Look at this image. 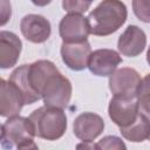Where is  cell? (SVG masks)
Wrapping results in <instances>:
<instances>
[{"mask_svg": "<svg viewBox=\"0 0 150 150\" xmlns=\"http://www.w3.org/2000/svg\"><path fill=\"white\" fill-rule=\"evenodd\" d=\"M146 62H148L149 66H150V47L148 48V52H146Z\"/></svg>", "mask_w": 150, "mask_h": 150, "instance_id": "obj_23", "label": "cell"}, {"mask_svg": "<svg viewBox=\"0 0 150 150\" xmlns=\"http://www.w3.org/2000/svg\"><path fill=\"white\" fill-rule=\"evenodd\" d=\"M35 6H38V7H45V6H47V5H49L53 0H30Z\"/></svg>", "mask_w": 150, "mask_h": 150, "instance_id": "obj_22", "label": "cell"}, {"mask_svg": "<svg viewBox=\"0 0 150 150\" xmlns=\"http://www.w3.org/2000/svg\"><path fill=\"white\" fill-rule=\"evenodd\" d=\"M71 93L73 87L70 81L63 76L59 69L45 80L40 89V95L45 105L61 109H64L69 104Z\"/></svg>", "mask_w": 150, "mask_h": 150, "instance_id": "obj_4", "label": "cell"}, {"mask_svg": "<svg viewBox=\"0 0 150 150\" xmlns=\"http://www.w3.org/2000/svg\"><path fill=\"white\" fill-rule=\"evenodd\" d=\"M132 11L138 20L150 23V0H132Z\"/></svg>", "mask_w": 150, "mask_h": 150, "instance_id": "obj_18", "label": "cell"}, {"mask_svg": "<svg viewBox=\"0 0 150 150\" xmlns=\"http://www.w3.org/2000/svg\"><path fill=\"white\" fill-rule=\"evenodd\" d=\"M11 4L8 2V0H2L1 2V25L5 26L6 22L11 19Z\"/></svg>", "mask_w": 150, "mask_h": 150, "instance_id": "obj_21", "label": "cell"}, {"mask_svg": "<svg viewBox=\"0 0 150 150\" xmlns=\"http://www.w3.org/2000/svg\"><path fill=\"white\" fill-rule=\"evenodd\" d=\"M34 137L35 131L29 117L12 116L1 125L2 149H38Z\"/></svg>", "mask_w": 150, "mask_h": 150, "instance_id": "obj_3", "label": "cell"}, {"mask_svg": "<svg viewBox=\"0 0 150 150\" xmlns=\"http://www.w3.org/2000/svg\"><path fill=\"white\" fill-rule=\"evenodd\" d=\"M88 1H90V2H93V1H94V0H88Z\"/></svg>", "mask_w": 150, "mask_h": 150, "instance_id": "obj_25", "label": "cell"}, {"mask_svg": "<svg viewBox=\"0 0 150 150\" xmlns=\"http://www.w3.org/2000/svg\"><path fill=\"white\" fill-rule=\"evenodd\" d=\"M20 29L23 38L33 43H43L52 34L50 22L39 14L25 15L21 19Z\"/></svg>", "mask_w": 150, "mask_h": 150, "instance_id": "obj_10", "label": "cell"}, {"mask_svg": "<svg viewBox=\"0 0 150 150\" xmlns=\"http://www.w3.org/2000/svg\"><path fill=\"white\" fill-rule=\"evenodd\" d=\"M29 120L33 124L35 136L46 141H56L67 130V116L61 108L40 107L29 115Z\"/></svg>", "mask_w": 150, "mask_h": 150, "instance_id": "obj_2", "label": "cell"}, {"mask_svg": "<svg viewBox=\"0 0 150 150\" xmlns=\"http://www.w3.org/2000/svg\"><path fill=\"white\" fill-rule=\"evenodd\" d=\"M59 34L63 42H79L87 40L90 34L88 18L80 13H68L59 23Z\"/></svg>", "mask_w": 150, "mask_h": 150, "instance_id": "obj_6", "label": "cell"}, {"mask_svg": "<svg viewBox=\"0 0 150 150\" xmlns=\"http://www.w3.org/2000/svg\"><path fill=\"white\" fill-rule=\"evenodd\" d=\"M97 149H127V145L120 137L110 135L98 141Z\"/></svg>", "mask_w": 150, "mask_h": 150, "instance_id": "obj_20", "label": "cell"}, {"mask_svg": "<svg viewBox=\"0 0 150 150\" xmlns=\"http://www.w3.org/2000/svg\"><path fill=\"white\" fill-rule=\"evenodd\" d=\"M60 53L63 63L69 69L80 71L88 67L91 47L88 40L79 42H62Z\"/></svg>", "mask_w": 150, "mask_h": 150, "instance_id": "obj_7", "label": "cell"}, {"mask_svg": "<svg viewBox=\"0 0 150 150\" xmlns=\"http://www.w3.org/2000/svg\"><path fill=\"white\" fill-rule=\"evenodd\" d=\"M28 66L29 64H22V66H19L18 68H15L12 71L8 81L12 82L18 88V90L22 94L26 104H33V103L38 102L39 100H41V96L34 91V89L32 88V86L29 83Z\"/></svg>", "mask_w": 150, "mask_h": 150, "instance_id": "obj_15", "label": "cell"}, {"mask_svg": "<svg viewBox=\"0 0 150 150\" xmlns=\"http://www.w3.org/2000/svg\"><path fill=\"white\" fill-rule=\"evenodd\" d=\"M127 18L128 11L121 0H103L88 15L90 34L108 36L118 30Z\"/></svg>", "mask_w": 150, "mask_h": 150, "instance_id": "obj_1", "label": "cell"}, {"mask_svg": "<svg viewBox=\"0 0 150 150\" xmlns=\"http://www.w3.org/2000/svg\"><path fill=\"white\" fill-rule=\"evenodd\" d=\"M141 81L136 69L123 67L109 76V89L114 95H136Z\"/></svg>", "mask_w": 150, "mask_h": 150, "instance_id": "obj_9", "label": "cell"}, {"mask_svg": "<svg viewBox=\"0 0 150 150\" xmlns=\"http://www.w3.org/2000/svg\"><path fill=\"white\" fill-rule=\"evenodd\" d=\"M121 135L130 142L134 143H139L143 142L149 137L150 134V121L145 118L143 115L138 114L136 121L127 127L120 128Z\"/></svg>", "mask_w": 150, "mask_h": 150, "instance_id": "obj_16", "label": "cell"}, {"mask_svg": "<svg viewBox=\"0 0 150 150\" xmlns=\"http://www.w3.org/2000/svg\"><path fill=\"white\" fill-rule=\"evenodd\" d=\"M136 95L138 98V112L150 121V74L142 79Z\"/></svg>", "mask_w": 150, "mask_h": 150, "instance_id": "obj_17", "label": "cell"}, {"mask_svg": "<svg viewBox=\"0 0 150 150\" xmlns=\"http://www.w3.org/2000/svg\"><path fill=\"white\" fill-rule=\"evenodd\" d=\"M148 139H149V141H150V134H149V137H148Z\"/></svg>", "mask_w": 150, "mask_h": 150, "instance_id": "obj_24", "label": "cell"}, {"mask_svg": "<svg viewBox=\"0 0 150 150\" xmlns=\"http://www.w3.org/2000/svg\"><path fill=\"white\" fill-rule=\"evenodd\" d=\"M146 46V35L138 26L129 25L125 30L120 35L117 48L120 53L128 57L138 56Z\"/></svg>", "mask_w": 150, "mask_h": 150, "instance_id": "obj_12", "label": "cell"}, {"mask_svg": "<svg viewBox=\"0 0 150 150\" xmlns=\"http://www.w3.org/2000/svg\"><path fill=\"white\" fill-rule=\"evenodd\" d=\"M108 114L120 128L134 123L139 114L137 95H114L109 102Z\"/></svg>", "mask_w": 150, "mask_h": 150, "instance_id": "obj_5", "label": "cell"}, {"mask_svg": "<svg viewBox=\"0 0 150 150\" xmlns=\"http://www.w3.org/2000/svg\"><path fill=\"white\" fill-rule=\"evenodd\" d=\"M91 2L88 0H62V7L68 13H84L89 9Z\"/></svg>", "mask_w": 150, "mask_h": 150, "instance_id": "obj_19", "label": "cell"}, {"mask_svg": "<svg viewBox=\"0 0 150 150\" xmlns=\"http://www.w3.org/2000/svg\"><path fill=\"white\" fill-rule=\"evenodd\" d=\"M0 83V115L2 117L19 115L26 104L22 94L9 81L1 79Z\"/></svg>", "mask_w": 150, "mask_h": 150, "instance_id": "obj_13", "label": "cell"}, {"mask_svg": "<svg viewBox=\"0 0 150 150\" xmlns=\"http://www.w3.org/2000/svg\"><path fill=\"white\" fill-rule=\"evenodd\" d=\"M22 49V42L16 34L8 30L0 32V68L8 69L16 64Z\"/></svg>", "mask_w": 150, "mask_h": 150, "instance_id": "obj_14", "label": "cell"}, {"mask_svg": "<svg viewBox=\"0 0 150 150\" xmlns=\"http://www.w3.org/2000/svg\"><path fill=\"white\" fill-rule=\"evenodd\" d=\"M122 63L121 55L114 49H96L91 52L88 68L91 74L96 76H110Z\"/></svg>", "mask_w": 150, "mask_h": 150, "instance_id": "obj_11", "label": "cell"}, {"mask_svg": "<svg viewBox=\"0 0 150 150\" xmlns=\"http://www.w3.org/2000/svg\"><path fill=\"white\" fill-rule=\"evenodd\" d=\"M104 130L103 118L95 112H82L73 122L74 135L82 142H94Z\"/></svg>", "mask_w": 150, "mask_h": 150, "instance_id": "obj_8", "label": "cell"}]
</instances>
